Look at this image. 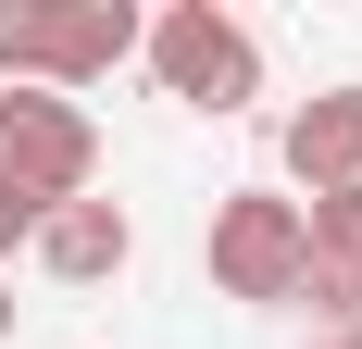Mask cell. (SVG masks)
Listing matches in <instances>:
<instances>
[{"label": "cell", "instance_id": "1", "mask_svg": "<svg viewBox=\"0 0 362 349\" xmlns=\"http://www.w3.org/2000/svg\"><path fill=\"white\" fill-rule=\"evenodd\" d=\"M138 50H150V75H163V100H187V112H250L262 100V37L225 13V0H175V13H150L138 25Z\"/></svg>", "mask_w": 362, "mask_h": 349}, {"label": "cell", "instance_id": "2", "mask_svg": "<svg viewBox=\"0 0 362 349\" xmlns=\"http://www.w3.org/2000/svg\"><path fill=\"white\" fill-rule=\"evenodd\" d=\"M300 262H313V249H300V200H288V187H225V200H213V225H200V275H213L225 300L275 312V300L300 287Z\"/></svg>", "mask_w": 362, "mask_h": 349}, {"label": "cell", "instance_id": "3", "mask_svg": "<svg viewBox=\"0 0 362 349\" xmlns=\"http://www.w3.org/2000/svg\"><path fill=\"white\" fill-rule=\"evenodd\" d=\"M0 174L25 187V200H88L100 187V125L88 100H50V88H0Z\"/></svg>", "mask_w": 362, "mask_h": 349}, {"label": "cell", "instance_id": "4", "mask_svg": "<svg viewBox=\"0 0 362 349\" xmlns=\"http://www.w3.org/2000/svg\"><path fill=\"white\" fill-rule=\"evenodd\" d=\"M125 63H138V13L125 0H37V88L50 100H88Z\"/></svg>", "mask_w": 362, "mask_h": 349}, {"label": "cell", "instance_id": "5", "mask_svg": "<svg viewBox=\"0 0 362 349\" xmlns=\"http://www.w3.org/2000/svg\"><path fill=\"white\" fill-rule=\"evenodd\" d=\"M125 262H138V212L100 200V187H88V200H63L50 225H37V275H50V287H112Z\"/></svg>", "mask_w": 362, "mask_h": 349}, {"label": "cell", "instance_id": "6", "mask_svg": "<svg viewBox=\"0 0 362 349\" xmlns=\"http://www.w3.org/2000/svg\"><path fill=\"white\" fill-rule=\"evenodd\" d=\"M275 162H288V187H362V88H325V100H300L288 125H275Z\"/></svg>", "mask_w": 362, "mask_h": 349}, {"label": "cell", "instance_id": "7", "mask_svg": "<svg viewBox=\"0 0 362 349\" xmlns=\"http://www.w3.org/2000/svg\"><path fill=\"white\" fill-rule=\"evenodd\" d=\"M300 249H313V262H337V275H362V187L300 200Z\"/></svg>", "mask_w": 362, "mask_h": 349}, {"label": "cell", "instance_id": "8", "mask_svg": "<svg viewBox=\"0 0 362 349\" xmlns=\"http://www.w3.org/2000/svg\"><path fill=\"white\" fill-rule=\"evenodd\" d=\"M37 225H50V200H25V187L0 174V275H13V249H37Z\"/></svg>", "mask_w": 362, "mask_h": 349}, {"label": "cell", "instance_id": "9", "mask_svg": "<svg viewBox=\"0 0 362 349\" xmlns=\"http://www.w3.org/2000/svg\"><path fill=\"white\" fill-rule=\"evenodd\" d=\"M0 349H13V275H0Z\"/></svg>", "mask_w": 362, "mask_h": 349}, {"label": "cell", "instance_id": "10", "mask_svg": "<svg viewBox=\"0 0 362 349\" xmlns=\"http://www.w3.org/2000/svg\"><path fill=\"white\" fill-rule=\"evenodd\" d=\"M313 349H362V324H337V337H313Z\"/></svg>", "mask_w": 362, "mask_h": 349}]
</instances>
